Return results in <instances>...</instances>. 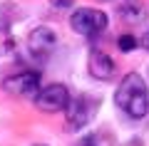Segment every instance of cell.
<instances>
[{
    "label": "cell",
    "instance_id": "1",
    "mask_svg": "<svg viewBox=\"0 0 149 146\" xmlns=\"http://www.w3.org/2000/svg\"><path fill=\"white\" fill-rule=\"evenodd\" d=\"M114 102L129 119H144L149 114V89L142 74L129 72L114 92Z\"/></svg>",
    "mask_w": 149,
    "mask_h": 146
},
{
    "label": "cell",
    "instance_id": "2",
    "mask_svg": "<svg viewBox=\"0 0 149 146\" xmlns=\"http://www.w3.org/2000/svg\"><path fill=\"white\" fill-rule=\"evenodd\" d=\"M70 25L74 32H80L85 37H97L100 32L107 30V15L95 8H77L70 17Z\"/></svg>",
    "mask_w": 149,
    "mask_h": 146
},
{
    "label": "cell",
    "instance_id": "3",
    "mask_svg": "<svg viewBox=\"0 0 149 146\" xmlns=\"http://www.w3.org/2000/svg\"><path fill=\"white\" fill-rule=\"evenodd\" d=\"M67 104H70V92L65 84H47L35 97V107L40 111H47V114L67 109Z\"/></svg>",
    "mask_w": 149,
    "mask_h": 146
},
{
    "label": "cell",
    "instance_id": "4",
    "mask_svg": "<svg viewBox=\"0 0 149 146\" xmlns=\"http://www.w3.org/2000/svg\"><path fill=\"white\" fill-rule=\"evenodd\" d=\"M5 92H10L13 97H32L35 99L37 92H40V72H32V69H25V72H17V74H10V77L3 82Z\"/></svg>",
    "mask_w": 149,
    "mask_h": 146
},
{
    "label": "cell",
    "instance_id": "5",
    "mask_svg": "<svg viewBox=\"0 0 149 146\" xmlns=\"http://www.w3.org/2000/svg\"><path fill=\"white\" fill-rule=\"evenodd\" d=\"M92 114H95V102H92V97L82 94L77 99H70V104H67V126L72 131L82 129L92 119Z\"/></svg>",
    "mask_w": 149,
    "mask_h": 146
},
{
    "label": "cell",
    "instance_id": "6",
    "mask_svg": "<svg viewBox=\"0 0 149 146\" xmlns=\"http://www.w3.org/2000/svg\"><path fill=\"white\" fill-rule=\"evenodd\" d=\"M55 45H57V35H55L52 27H35V30L30 32V37H27V47H30V52L35 55V57L45 60L50 52L55 50Z\"/></svg>",
    "mask_w": 149,
    "mask_h": 146
},
{
    "label": "cell",
    "instance_id": "7",
    "mask_svg": "<svg viewBox=\"0 0 149 146\" xmlns=\"http://www.w3.org/2000/svg\"><path fill=\"white\" fill-rule=\"evenodd\" d=\"M87 69H90V74L95 79H102V82L114 77V62H112V57L107 52H102V50H92L90 52Z\"/></svg>",
    "mask_w": 149,
    "mask_h": 146
},
{
    "label": "cell",
    "instance_id": "8",
    "mask_svg": "<svg viewBox=\"0 0 149 146\" xmlns=\"http://www.w3.org/2000/svg\"><path fill=\"white\" fill-rule=\"evenodd\" d=\"M117 15L122 17L124 22H142L144 17H147V10H144L142 3H137V0H124L122 5L117 8Z\"/></svg>",
    "mask_w": 149,
    "mask_h": 146
},
{
    "label": "cell",
    "instance_id": "9",
    "mask_svg": "<svg viewBox=\"0 0 149 146\" xmlns=\"http://www.w3.org/2000/svg\"><path fill=\"white\" fill-rule=\"evenodd\" d=\"M117 45H119L122 52H132L134 47H139V42H137V37H132V35H122V37L117 40Z\"/></svg>",
    "mask_w": 149,
    "mask_h": 146
},
{
    "label": "cell",
    "instance_id": "10",
    "mask_svg": "<svg viewBox=\"0 0 149 146\" xmlns=\"http://www.w3.org/2000/svg\"><path fill=\"white\" fill-rule=\"evenodd\" d=\"M137 42H139V45H142L144 50H147V52H149V30L144 32V35H142V40H137Z\"/></svg>",
    "mask_w": 149,
    "mask_h": 146
},
{
    "label": "cell",
    "instance_id": "11",
    "mask_svg": "<svg viewBox=\"0 0 149 146\" xmlns=\"http://www.w3.org/2000/svg\"><path fill=\"white\" fill-rule=\"evenodd\" d=\"M52 5H55V8H67L70 0H52Z\"/></svg>",
    "mask_w": 149,
    "mask_h": 146
}]
</instances>
